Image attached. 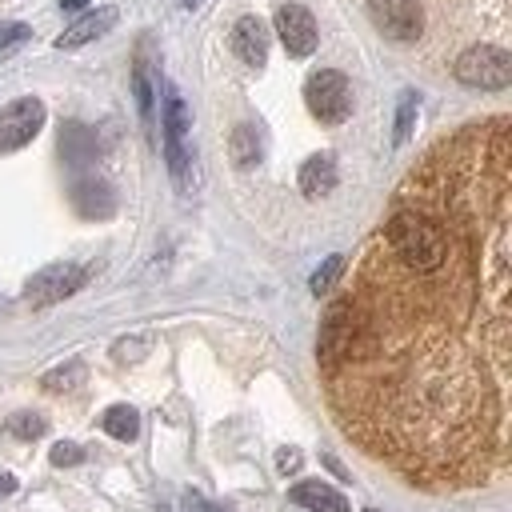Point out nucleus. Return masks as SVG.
Here are the masks:
<instances>
[{
    "instance_id": "1",
    "label": "nucleus",
    "mask_w": 512,
    "mask_h": 512,
    "mask_svg": "<svg viewBox=\"0 0 512 512\" xmlns=\"http://www.w3.org/2000/svg\"><path fill=\"white\" fill-rule=\"evenodd\" d=\"M316 364L340 432L420 492L508 472L512 116L440 136L328 304Z\"/></svg>"
},
{
    "instance_id": "2",
    "label": "nucleus",
    "mask_w": 512,
    "mask_h": 512,
    "mask_svg": "<svg viewBox=\"0 0 512 512\" xmlns=\"http://www.w3.org/2000/svg\"><path fill=\"white\" fill-rule=\"evenodd\" d=\"M160 128H164V160H168V172L176 180L180 192H192V148H188V132H192V116H188V104L184 96L168 84L164 88V116H160Z\"/></svg>"
},
{
    "instance_id": "3",
    "label": "nucleus",
    "mask_w": 512,
    "mask_h": 512,
    "mask_svg": "<svg viewBox=\"0 0 512 512\" xmlns=\"http://www.w3.org/2000/svg\"><path fill=\"white\" fill-rule=\"evenodd\" d=\"M456 80L480 92H500L512 84V56L496 44H472L456 56Z\"/></svg>"
},
{
    "instance_id": "4",
    "label": "nucleus",
    "mask_w": 512,
    "mask_h": 512,
    "mask_svg": "<svg viewBox=\"0 0 512 512\" xmlns=\"http://www.w3.org/2000/svg\"><path fill=\"white\" fill-rule=\"evenodd\" d=\"M304 104L320 124H344L352 116V84L336 68H316L304 84Z\"/></svg>"
},
{
    "instance_id": "5",
    "label": "nucleus",
    "mask_w": 512,
    "mask_h": 512,
    "mask_svg": "<svg viewBox=\"0 0 512 512\" xmlns=\"http://www.w3.org/2000/svg\"><path fill=\"white\" fill-rule=\"evenodd\" d=\"M368 16L376 32H384L396 44H416L424 32V12L416 0H368Z\"/></svg>"
},
{
    "instance_id": "6",
    "label": "nucleus",
    "mask_w": 512,
    "mask_h": 512,
    "mask_svg": "<svg viewBox=\"0 0 512 512\" xmlns=\"http://www.w3.org/2000/svg\"><path fill=\"white\" fill-rule=\"evenodd\" d=\"M84 280H88V272H84L80 264H68V260H64V264H48V268H40V272L24 284V300H28L32 308H48V304L72 296Z\"/></svg>"
},
{
    "instance_id": "7",
    "label": "nucleus",
    "mask_w": 512,
    "mask_h": 512,
    "mask_svg": "<svg viewBox=\"0 0 512 512\" xmlns=\"http://www.w3.org/2000/svg\"><path fill=\"white\" fill-rule=\"evenodd\" d=\"M44 128V104L36 96H20L8 108H0V152H16L32 144V136Z\"/></svg>"
},
{
    "instance_id": "8",
    "label": "nucleus",
    "mask_w": 512,
    "mask_h": 512,
    "mask_svg": "<svg viewBox=\"0 0 512 512\" xmlns=\"http://www.w3.org/2000/svg\"><path fill=\"white\" fill-rule=\"evenodd\" d=\"M276 36H280L284 52L296 56V60L312 56L316 44H320L316 20H312V12H308L304 4H284V8H276Z\"/></svg>"
},
{
    "instance_id": "9",
    "label": "nucleus",
    "mask_w": 512,
    "mask_h": 512,
    "mask_svg": "<svg viewBox=\"0 0 512 512\" xmlns=\"http://www.w3.org/2000/svg\"><path fill=\"white\" fill-rule=\"evenodd\" d=\"M116 20H120V8H116V4H100V8L84 12L76 24H68V28L56 36V48H60V52L84 48L88 40H100L104 32H112V28H116Z\"/></svg>"
},
{
    "instance_id": "10",
    "label": "nucleus",
    "mask_w": 512,
    "mask_h": 512,
    "mask_svg": "<svg viewBox=\"0 0 512 512\" xmlns=\"http://www.w3.org/2000/svg\"><path fill=\"white\" fill-rule=\"evenodd\" d=\"M228 44L248 68H264L268 64V28H264L260 16H240L232 24V32H228Z\"/></svg>"
},
{
    "instance_id": "11",
    "label": "nucleus",
    "mask_w": 512,
    "mask_h": 512,
    "mask_svg": "<svg viewBox=\"0 0 512 512\" xmlns=\"http://www.w3.org/2000/svg\"><path fill=\"white\" fill-rule=\"evenodd\" d=\"M288 496H292V504H300L308 512H352L348 500L332 484H324V480H300Z\"/></svg>"
},
{
    "instance_id": "12",
    "label": "nucleus",
    "mask_w": 512,
    "mask_h": 512,
    "mask_svg": "<svg viewBox=\"0 0 512 512\" xmlns=\"http://www.w3.org/2000/svg\"><path fill=\"white\" fill-rule=\"evenodd\" d=\"M332 188H336V160H332L328 152L308 156V160L300 164V192L312 196V200H320V196H328Z\"/></svg>"
},
{
    "instance_id": "13",
    "label": "nucleus",
    "mask_w": 512,
    "mask_h": 512,
    "mask_svg": "<svg viewBox=\"0 0 512 512\" xmlns=\"http://www.w3.org/2000/svg\"><path fill=\"white\" fill-rule=\"evenodd\" d=\"M228 156H232L236 168H252V164H260V156H264L260 128H256V124H236L232 136H228Z\"/></svg>"
},
{
    "instance_id": "14",
    "label": "nucleus",
    "mask_w": 512,
    "mask_h": 512,
    "mask_svg": "<svg viewBox=\"0 0 512 512\" xmlns=\"http://www.w3.org/2000/svg\"><path fill=\"white\" fill-rule=\"evenodd\" d=\"M132 92H136V108H140V120H144V132L156 140V88H152V72L144 60H136V72H132Z\"/></svg>"
},
{
    "instance_id": "15",
    "label": "nucleus",
    "mask_w": 512,
    "mask_h": 512,
    "mask_svg": "<svg viewBox=\"0 0 512 512\" xmlns=\"http://www.w3.org/2000/svg\"><path fill=\"white\" fill-rule=\"evenodd\" d=\"M72 196H76V208H80L84 216H112V208H116L112 188L100 184V180H84V184H76Z\"/></svg>"
},
{
    "instance_id": "16",
    "label": "nucleus",
    "mask_w": 512,
    "mask_h": 512,
    "mask_svg": "<svg viewBox=\"0 0 512 512\" xmlns=\"http://www.w3.org/2000/svg\"><path fill=\"white\" fill-rule=\"evenodd\" d=\"M104 432L116 436V440H136L140 436V412L132 404H112L104 416H100Z\"/></svg>"
},
{
    "instance_id": "17",
    "label": "nucleus",
    "mask_w": 512,
    "mask_h": 512,
    "mask_svg": "<svg viewBox=\"0 0 512 512\" xmlns=\"http://www.w3.org/2000/svg\"><path fill=\"white\" fill-rule=\"evenodd\" d=\"M416 112H420V96H416L412 88H404L400 100H396V124H392V144H396V148L408 144V136H412V128H416Z\"/></svg>"
},
{
    "instance_id": "18",
    "label": "nucleus",
    "mask_w": 512,
    "mask_h": 512,
    "mask_svg": "<svg viewBox=\"0 0 512 512\" xmlns=\"http://www.w3.org/2000/svg\"><path fill=\"white\" fill-rule=\"evenodd\" d=\"M344 272H348V260L340 256V252H332L316 272H312V280H308V288H312V296H328L340 280H344Z\"/></svg>"
},
{
    "instance_id": "19",
    "label": "nucleus",
    "mask_w": 512,
    "mask_h": 512,
    "mask_svg": "<svg viewBox=\"0 0 512 512\" xmlns=\"http://www.w3.org/2000/svg\"><path fill=\"white\" fill-rule=\"evenodd\" d=\"M84 364L80 360H68V364H60V368H52V372H44V392H72L76 384H84Z\"/></svg>"
},
{
    "instance_id": "20",
    "label": "nucleus",
    "mask_w": 512,
    "mask_h": 512,
    "mask_svg": "<svg viewBox=\"0 0 512 512\" xmlns=\"http://www.w3.org/2000/svg\"><path fill=\"white\" fill-rule=\"evenodd\" d=\"M44 416H36V412H16V416H8V432L16 436V440H40L44 436Z\"/></svg>"
},
{
    "instance_id": "21",
    "label": "nucleus",
    "mask_w": 512,
    "mask_h": 512,
    "mask_svg": "<svg viewBox=\"0 0 512 512\" xmlns=\"http://www.w3.org/2000/svg\"><path fill=\"white\" fill-rule=\"evenodd\" d=\"M28 40H32V28H28V24H20V20H0V56L16 52V48L28 44Z\"/></svg>"
},
{
    "instance_id": "22",
    "label": "nucleus",
    "mask_w": 512,
    "mask_h": 512,
    "mask_svg": "<svg viewBox=\"0 0 512 512\" xmlns=\"http://www.w3.org/2000/svg\"><path fill=\"white\" fill-rule=\"evenodd\" d=\"M48 460H52L56 468H72V464H80V460H84V448H80V444H72V440H60V444H52Z\"/></svg>"
},
{
    "instance_id": "23",
    "label": "nucleus",
    "mask_w": 512,
    "mask_h": 512,
    "mask_svg": "<svg viewBox=\"0 0 512 512\" xmlns=\"http://www.w3.org/2000/svg\"><path fill=\"white\" fill-rule=\"evenodd\" d=\"M300 460H304L300 448H280V452H276V468H280L284 476H288V472H300Z\"/></svg>"
},
{
    "instance_id": "24",
    "label": "nucleus",
    "mask_w": 512,
    "mask_h": 512,
    "mask_svg": "<svg viewBox=\"0 0 512 512\" xmlns=\"http://www.w3.org/2000/svg\"><path fill=\"white\" fill-rule=\"evenodd\" d=\"M140 348H144V340H120V344H116V356H120V360H128V356L136 360Z\"/></svg>"
},
{
    "instance_id": "25",
    "label": "nucleus",
    "mask_w": 512,
    "mask_h": 512,
    "mask_svg": "<svg viewBox=\"0 0 512 512\" xmlns=\"http://www.w3.org/2000/svg\"><path fill=\"white\" fill-rule=\"evenodd\" d=\"M12 492H16V480H12L8 472H0V500H4V496H12Z\"/></svg>"
},
{
    "instance_id": "26",
    "label": "nucleus",
    "mask_w": 512,
    "mask_h": 512,
    "mask_svg": "<svg viewBox=\"0 0 512 512\" xmlns=\"http://www.w3.org/2000/svg\"><path fill=\"white\" fill-rule=\"evenodd\" d=\"M84 4H92V0H60V8H64V12H80Z\"/></svg>"
},
{
    "instance_id": "27",
    "label": "nucleus",
    "mask_w": 512,
    "mask_h": 512,
    "mask_svg": "<svg viewBox=\"0 0 512 512\" xmlns=\"http://www.w3.org/2000/svg\"><path fill=\"white\" fill-rule=\"evenodd\" d=\"M196 4H200V0H184V8H196Z\"/></svg>"
},
{
    "instance_id": "28",
    "label": "nucleus",
    "mask_w": 512,
    "mask_h": 512,
    "mask_svg": "<svg viewBox=\"0 0 512 512\" xmlns=\"http://www.w3.org/2000/svg\"><path fill=\"white\" fill-rule=\"evenodd\" d=\"M0 312H4V296H0Z\"/></svg>"
},
{
    "instance_id": "29",
    "label": "nucleus",
    "mask_w": 512,
    "mask_h": 512,
    "mask_svg": "<svg viewBox=\"0 0 512 512\" xmlns=\"http://www.w3.org/2000/svg\"><path fill=\"white\" fill-rule=\"evenodd\" d=\"M364 512H380V508H364Z\"/></svg>"
},
{
    "instance_id": "30",
    "label": "nucleus",
    "mask_w": 512,
    "mask_h": 512,
    "mask_svg": "<svg viewBox=\"0 0 512 512\" xmlns=\"http://www.w3.org/2000/svg\"><path fill=\"white\" fill-rule=\"evenodd\" d=\"M212 512H220V508H212Z\"/></svg>"
}]
</instances>
